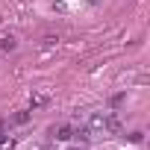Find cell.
<instances>
[{
    "label": "cell",
    "mask_w": 150,
    "mask_h": 150,
    "mask_svg": "<svg viewBox=\"0 0 150 150\" xmlns=\"http://www.w3.org/2000/svg\"><path fill=\"white\" fill-rule=\"evenodd\" d=\"M121 124L112 112H91L86 121V132L88 135H103V132H118Z\"/></svg>",
    "instance_id": "cell-1"
},
{
    "label": "cell",
    "mask_w": 150,
    "mask_h": 150,
    "mask_svg": "<svg viewBox=\"0 0 150 150\" xmlns=\"http://www.w3.org/2000/svg\"><path fill=\"white\" fill-rule=\"evenodd\" d=\"M71 150H74V147H71Z\"/></svg>",
    "instance_id": "cell-5"
},
{
    "label": "cell",
    "mask_w": 150,
    "mask_h": 150,
    "mask_svg": "<svg viewBox=\"0 0 150 150\" xmlns=\"http://www.w3.org/2000/svg\"><path fill=\"white\" fill-rule=\"evenodd\" d=\"M27 118H30V115H27V112H21V115H15V118H12V124H24Z\"/></svg>",
    "instance_id": "cell-3"
},
{
    "label": "cell",
    "mask_w": 150,
    "mask_h": 150,
    "mask_svg": "<svg viewBox=\"0 0 150 150\" xmlns=\"http://www.w3.org/2000/svg\"><path fill=\"white\" fill-rule=\"evenodd\" d=\"M71 135H74V127H68V124H65V127H56V129H53V138H56V141H68Z\"/></svg>",
    "instance_id": "cell-2"
},
{
    "label": "cell",
    "mask_w": 150,
    "mask_h": 150,
    "mask_svg": "<svg viewBox=\"0 0 150 150\" xmlns=\"http://www.w3.org/2000/svg\"><path fill=\"white\" fill-rule=\"evenodd\" d=\"M15 47V38H3V50H12Z\"/></svg>",
    "instance_id": "cell-4"
}]
</instances>
